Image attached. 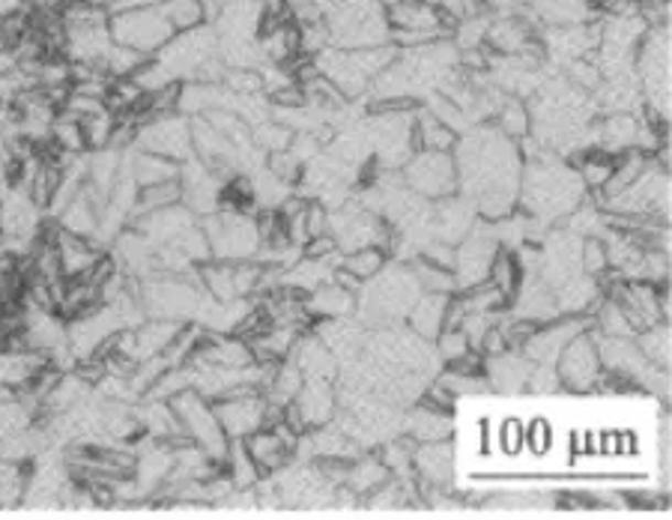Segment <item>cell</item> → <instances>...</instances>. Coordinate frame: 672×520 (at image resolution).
Wrapping results in <instances>:
<instances>
[{"mask_svg":"<svg viewBox=\"0 0 672 520\" xmlns=\"http://www.w3.org/2000/svg\"><path fill=\"white\" fill-rule=\"evenodd\" d=\"M452 156L457 192L476 207L478 219L499 221L518 209L523 153L497 126H478L457 136Z\"/></svg>","mask_w":672,"mask_h":520,"instance_id":"cell-1","label":"cell"},{"mask_svg":"<svg viewBox=\"0 0 672 520\" xmlns=\"http://www.w3.org/2000/svg\"><path fill=\"white\" fill-rule=\"evenodd\" d=\"M520 153L527 156V162L520 174L518 207L527 213L529 221H535V225L565 221L579 204H586L589 188L579 180L577 167L571 162H562L535 141L529 144V150L523 147Z\"/></svg>","mask_w":672,"mask_h":520,"instance_id":"cell-2","label":"cell"},{"mask_svg":"<svg viewBox=\"0 0 672 520\" xmlns=\"http://www.w3.org/2000/svg\"><path fill=\"white\" fill-rule=\"evenodd\" d=\"M174 82H221L225 63L218 57V36L213 24H200L192 31L174 33L153 54Z\"/></svg>","mask_w":672,"mask_h":520,"instance_id":"cell-3","label":"cell"},{"mask_svg":"<svg viewBox=\"0 0 672 520\" xmlns=\"http://www.w3.org/2000/svg\"><path fill=\"white\" fill-rule=\"evenodd\" d=\"M398 54V45H377V48H323L311 57L317 73L342 90L347 99L371 94V84L377 75L383 73Z\"/></svg>","mask_w":672,"mask_h":520,"instance_id":"cell-4","label":"cell"},{"mask_svg":"<svg viewBox=\"0 0 672 520\" xmlns=\"http://www.w3.org/2000/svg\"><path fill=\"white\" fill-rule=\"evenodd\" d=\"M323 28L335 48H377L392 42L383 0H342L323 15Z\"/></svg>","mask_w":672,"mask_h":520,"instance_id":"cell-5","label":"cell"},{"mask_svg":"<svg viewBox=\"0 0 672 520\" xmlns=\"http://www.w3.org/2000/svg\"><path fill=\"white\" fill-rule=\"evenodd\" d=\"M200 228L209 242L213 260H225V263L258 260L263 240H260L258 219H251V213L216 209L209 216H200Z\"/></svg>","mask_w":672,"mask_h":520,"instance_id":"cell-6","label":"cell"},{"mask_svg":"<svg viewBox=\"0 0 672 520\" xmlns=\"http://www.w3.org/2000/svg\"><path fill=\"white\" fill-rule=\"evenodd\" d=\"M171 407H174L180 427H183L188 443H195L209 461H216V464L225 467L230 437L225 434V427L218 425L213 401L200 396L197 389H183V392H176V396L171 398Z\"/></svg>","mask_w":672,"mask_h":520,"instance_id":"cell-7","label":"cell"},{"mask_svg":"<svg viewBox=\"0 0 672 520\" xmlns=\"http://www.w3.org/2000/svg\"><path fill=\"white\" fill-rule=\"evenodd\" d=\"M365 284H368V291L362 288L365 314H377V321L383 326L394 323L398 317H407V312L413 308V302L422 293L410 267H389V263Z\"/></svg>","mask_w":672,"mask_h":520,"instance_id":"cell-8","label":"cell"},{"mask_svg":"<svg viewBox=\"0 0 672 520\" xmlns=\"http://www.w3.org/2000/svg\"><path fill=\"white\" fill-rule=\"evenodd\" d=\"M403 186L424 201H440L457 192V165L448 150H415L401 167Z\"/></svg>","mask_w":672,"mask_h":520,"instance_id":"cell-9","label":"cell"},{"mask_svg":"<svg viewBox=\"0 0 672 520\" xmlns=\"http://www.w3.org/2000/svg\"><path fill=\"white\" fill-rule=\"evenodd\" d=\"M108 31H111V40H115L117 45L134 48V52L147 54V57H153V54L174 36V28L167 24L162 7L111 12Z\"/></svg>","mask_w":672,"mask_h":520,"instance_id":"cell-10","label":"cell"},{"mask_svg":"<svg viewBox=\"0 0 672 520\" xmlns=\"http://www.w3.org/2000/svg\"><path fill=\"white\" fill-rule=\"evenodd\" d=\"M138 150L147 153H159V156L174 159V162H186L195 156V147H192V120L180 111H167V115L147 117L144 123L138 126V136L134 144Z\"/></svg>","mask_w":672,"mask_h":520,"instance_id":"cell-11","label":"cell"},{"mask_svg":"<svg viewBox=\"0 0 672 520\" xmlns=\"http://www.w3.org/2000/svg\"><path fill=\"white\" fill-rule=\"evenodd\" d=\"M553 365H556L559 386H562L565 392H577V396L592 392V389H595V380H598L600 371H604L595 333L586 329V333L574 335V338L562 347V354L556 356V362Z\"/></svg>","mask_w":672,"mask_h":520,"instance_id":"cell-12","label":"cell"},{"mask_svg":"<svg viewBox=\"0 0 672 520\" xmlns=\"http://www.w3.org/2000/svg\"><path fill=\"white\" fill-rule=\"evenodd\" d=\"M200 288L218 302L249 300L260 291L263 267L258 260H242V263H225V260H207L197 267Z\"/></svg>","mask_w":672,"mask_h":520,"instance_id":"cell-13","label":"cell"},{"mask_svg":"<svg viewBox=\"0 0 672 520\" xmlns=\"http://www.w3.org/2000/svg\"><path fill=\"white\" fill-rule=\"evenodd\" d=\"M213 410H216L218 425L225 427L230 440H246L258 427L267 425L269 401L258 389H237L230 396L216 398Z\"/></svg>","mask_w":672,"mask_h":520,"instance_id":"cell-14","label":"cell"},{"mask_svg":"<svg viewBox=\"0 0 672 520\" xmlns=\"http://www.w3.org/2000/svg\"><path fill=\"white\" fill-rule=\"evenodd\" d=\"M497 249V234L487 228V225H481V219H478L476 228L469 230L464 240L455 246V267H452V272H455L457 279V291L476 288V284L487 281L490 260H494Z\"/></svg>","mask_w":672,"mask_h":520,"instance_id":"cell-15","label":"cell"},{"mask_svg":"<svg viewBox=\"0 0 672 520\" xmlns=\"http://www.w3.org/2000/svg\"><path fill=\"white\" fill-rule=\"evenodd\" d=\"M457 455L448 440H434V443H415L413 448V476L419 490H452L455 485Z\"/></svg>","mask_w":672,"mask_h":520,"instance_id":"cell-16","label":"cell"},{"mask_svg":"<svg viewBox=\"0 0 672 520\" xmlns=\"http://www.w3.org/2000/svg\"><path fill=\"white\" fill-rule=\"evenodd\" d=\"M221 183L225 180L218 177L213 167H207L197 156L186 159L180 165V188H183V198L180 204H186L197 219L200 216H209L221 207Z\"/></svg>","mask_w":672,"mask_h":520,"instance_id":"cell-17","label":"cell"},{"mask_svg":"<svg viewBox=\"0 0 672 520\" xmlns=\"http://www.w3.org/2000/svg\"><path fill=\"white\" fill-rule=\"evenodd\" d=\"M541 40L544 57H556V61H577V57H592L598 48V28L592 21L583 24H565V28H548Z\"/></svg>","mask_w":672,"mask_h":520,"instance_id":"cell-18","label":"cell"},{"mask_svg":"<svg viewBox=\"0 0 672 520\" xmlns=\"http://www.w3.org/2000/svg\"><path fill=\"white\" fill-rule=\"evenodd\" d=\"M54 249H57V260H61L63 279H84L96 267V260L105 254L102 246L96 240L61 228H57V237H54Z\"/></svg>","mask_w":672,"mask_h":520,"instance_id":"cell-19","label":"cell"},{"mask_svg":"<svg viewBox=\"0 0 672 520\" xmlns=\"http://www.w3.org/2000/svg\"><path fill=\"white\" fill-rule=\"evenodd\" d=\"M403 437H410L413 443H434V440H448L455 434V419L452 410L434 404H419L413 410H407V416L401 419Z\"/></svg>","mask_w":672,"mask_h":520,"instance_id":"cell-20","label":"cell"},{"mask_svg":"<svg viewBox=\"0 0 672 520\" xmlns=\"http://www.w3.org/2000/svg\"><path fill=\"white\" fill-rule=\"evenodd\" d=\"M529 371H532V362L520 350H502L499 356H487L485 359V375L487 383H490V392H506V396L523 392Z\"/></svg>","mask_w":672,"mask_h":520,"instance_id":"cell-21","label":"cell"},{"mask_svg":"<svg viewBox=\"0 0 672 520\" xmlns=\"http://www.w3.org/2000/svg\"><path fill=\"white\" fill-rule=\"evenodd\" d=\"M445 312H448V296L445 293H419L413 308L407 312L410 329L424 342H436L445 329Z\"/></svg>","mask_w":672,"mask_h":520,"instance_id":"cell-22","label":"cell"},{"mask_svg":"<svg viewBox=\"0 0 672 520\" xmlns=\"http://www.w3.org/2000/svg\"><path fill=\"white\" fill-rule=\"evenodd\" d=\"M99 201L94 198V192L84 183L66 207L57 213V228L69 230V234H78V237H96V228H99Z\"/></svg>","mask_w":672,"mask_h":520,"instance_id":"cell-23","label":"cell"},{"mask_svg":"<svg viewBox=\"0 0 672 520\" xmlns=\"http://www.w3.org/2000/svg\"><path fill=\"white\" fill-rule=\"evenodd\" d=\"M359 312V296L338 288L335 281H326L321 288H314L305 300V314L308 317H350Z\"/></svg>","mask_w":672,"mask_h":520,"instance_id":"cell-24","label":"cell"},{"mask_svg":"<svg viewBox=\"0 0 672 520\" xmlns=\"http://www.w3.org/2000/svg\"><path fill=\"white\" fill-rule=\"evenodd\" d=\"M532 15L541 28H565L592 21L595 12L586 0H532Z\"/></svg>","mask_w":672,"mask_h":520,"instance_id":"cell-25","label":"cell"},{"mask_svg":"<svg viewBox=\"0 0 672 520\" xmlns=\"http://www.w3.org/2000/svg\"><path fill=\"white\" fill-rule=\"evenodd\" d=\"M487 281H490V284L502 293L506 305L514 302V296H518V291H520V284H523V267H520V260H518V254H514V249L499 246L497 254H494V260H490Z\"/></svg>","mask_w":672,"mask_h":520,"instance_id":"cell-26","label":"cell"},{"mask_svg":"<svg viewBox=\"0 0 672 520\" xmlns=\"http://www.w3.org/2000/svg\"><path fill=\"white\" fill-rule=\"evenodd\" d=\"M126 162H129V171H132V177H134V183H138V188L180 177V162L159 156V153L134 150L132 156H126Z\"/></svg>","mask_w":672,"mask_h":520,"instance_id":"cell-27","label":"cell"},{"mask_svg":"<svg viewBox=\"0 0 672 520\" xmlns=\"http://www.w3.org/2000/svg\"><path fill=\"white\" fill-rule=\"evenodd\" d=\"M31 461L0 458V509H19L31 485Z\"/></svg>","mask_w":672,"mask_h":520,"instance_id":"cell-28","label":"cell"},{"mask_svg":"<svg viewBox=\"0 0 672 520\" xmlns=\"http://www.w3.org/2000/svg\"><path fill=\"white\" fill-rule=\"evenodd\" d=\"M457 132L452 126H445L440 117H434L427 108L415 115V150H455Z\"/></svg>","mask_w":672,"mask_h":520,"instance_id":"cell-29","label":"cell"},{"mask_svg":"<svg viewBox=\"0 0 672 520\" xmlns=\"http://www.w3.org/2000/svg\"><path fill=\"white\" fill-rule=\"evenodd\" d=\"M225 476L234 488H254L263 476H260L258 464L246 448V440H230L228 455H225Z\"/></svg>","mask_w":672,"mask_h":520,"instance_id":"cell-30","label":"cell"},{"mask_svg":"<svg viewBox=\"0 0 672 520\" xmlns=\"http://www.w3.org/2000/svg\"><path fill=\"white\" fill-rule=\"evenodd\" d=\"M497 129L502 136H508L511 141L518 138H529V129H532V117H529V105L520 99V96H506L502 102L497 105Z\"/></svg>","mask_w":672,"mask_h":520,"instance_id":"cell-31","label":"cell"},{"mask_svg":"<svg viewBox=\"0 0 672 520\" xmlns=\"http://www.w3.org/2000/svg\"><path fill=\"white\" fill-rule=\"evenodd\" d=\"M183 198V188H180V177L165 180V183H153V186L138 188V198H134V213L132 219L144 216V213H155V209H165L180 204Z\"/></svg>","mask_w":672,"mask_h":520,"instance_id":"cell-32","label":"cell"},{"mask_svg":"<svg viewBox=\"0 0 672 520\" xmlns=\"http://www.w3.org/2000/svg\"><path fill=\"white\" fill-rule=\"evenodd\" d=\"M633 342H637V347H640L649 362L670 371V321L646 326V329L633 335Z\"/></svg>","mask_w":672,"mask_h":520,"instance_id":"cell-33","label":"cell"},{"mask_svg":"<svg viewBox=\"0 0 672 520\" xmlns=\"http://www.w3.org/2000/svg\"><path fill=\"white\" fill-rule=\"evenodd\" d=\"M159 7L165 12L167 24L174 28V33H183V31H192V28H200V24H209L204 0H165V3H159Z\"/></svg>","mask_w":672,"mask_h":520,"instance_id":"cell-34","label":"cell"},{"mask_svg":"<svg viewBox=\"0 0 672 520\" xmlns=\"http://www.w3.org/2000/svg\"><path fill=\"white\" fill-rule=\"evenodd\" d=\"M48 141H52L57 150H63L66 156H84V153H87V141H84L82 123H78L75 117L63 115V111H57V117L52 120Z\"/></svg>","mask_w":672,"mask_h":520,"instance_id":"cell-35","label":"cell"},{"mask_svg":"<svg viewBox=\"0 0 672 520\" xmlns=\"http://www.w3.org/2000/svg\"><path fill=\"white\" fill-rule=\"evenodd\" d=\"M386 263H389V251H386L383 246H365V249L347 251V254L338 260V267H344L347 272H353V275H356L359 281L373 279L377 272L383 270Z\"/></svg>","mask_w":672,"mask_h":520,"instance_id":"cell-36","label":"cell"},{"mask_svg":"<svg viewBox=\"0 0 672 520\" xmlns=\"http://www.w3.org/2000/svg\"><path fill=\"white\" fill-rule=\"evenodd\" d=\"M410 270H413L422 293H445V296L457 293L455 272L445 270V267H436V263H431V260L415 258L413 263H410Z\"/></svg>","mask_w":672,"mask_h":520,"instance_id":"cell-37","label":"cell"},{"mask_svg":"<svg viewBox=\"0 0 672 520\" xmlns=\"http://www.w3.org/2000/svg\"><path fill=\"white\" fill-rule=\"evenodd\" d=\"M84 129V141H87V150H102V147L111 144L115 138V126H117V115L108 111V108H99L94 115H87L78 120Z\"/></svg>","mask_w":672,"mask_h":520,"instance_id":"cell-38","label":"cell"},{"mask_svg":"<svg viewBox=\"0 0 672 520\" xmlns=\"http://www.w3.org/2000/svg\"><path fill=\"white\" fill-rule=\"evenodd\" d=\"M31 33V7L0 15V52H15Z\"/></svg>","mask_w":672,"mask_h":520,"instance_id":"cell-39","label":"cell"},{"mask_svg":"<svg viewBox=\"0 0 672 520\" xmlns=\"http://www.w3.org/2000/svg\"><path fill=\"white\" fill-rule=\"evenodd\" d=\"M147 61V54L134 52V48H126V45H111L108 54L102 57V73L108 78H129L134 75V69Z\"/></svg>","mask_w":672,"mask_h":520,"instance_id":"cell-40","label":"cell"},{"mask_svg":"<svg viewBox=\"0 0 672 520\" xmlns=\"http://www.w3.org/2000/svg\"><path fill=\"white\" fill-rule=\"evenodd\" d=\"M579 270L586 272V275H592V279H598L600 272L610 270L607 249H604V240H600L598 234L583 237V246H579Z\"/></svg>","mask_w":672,"mask_h":520,"instance_id":"cell-41","label":"cell"},{"mask_svg":"<svg viewBox=\"0 0 672 520\" xmlns=\"http://www.w3.org/2000/svg\"><path fill=\"white\" fill-rule=\"evenodd\" d=\"M434 347H436V356H440L445 365L457 362L460 356H466L473 350V344H469V338H466V333L460 326H445L443 333H440V338L434 342Z\"/></svg>","mask_w":672,"mask_h":520,"instance_id":"cell-42","label":"cell"},{"mask_svg":"<svg viewBox=\"0 0 672 520\" xmlns=\"http://www.w3.org/2000/svg\"><path fill=\"white\" fill-rule=\"evenodd\" d=\"M436 7H440V12H443V19L448 28H455L457 21L476 19V15L487 12L485 0H440Z\"/></svg>","mask_w":672,"mask_h":520,"instance_id":"cell-43","label":"cell"},{"mask_svg":"<svg viewBox=\"0 0 672 520\" xmlns=\"http://www.w3.org/2000/svg\"><path fill=\"white\" fill-rule=\"evenodd\" d=\"M165 0H108L105 7L108 12H123V10H144V7H159Z\"/></svg>","mask_w":672,"mask_h":520,"instance_id":"cell-44","label":"cell"},{"mask_svg":"<svg viewBox=\"0 0 672 520\" xmlns=\"http://www.w3.org/2000/svg\"><path fill=\"white\" fill-rule=\"evenodd\" d=\"M21 7H28V0H0V15L21 10Z\"/></svg>","mask_w":672,"mask_h":520,"instance_id":"cell-45","label":"cell"},{"mask_svg":"<svg viewBox=\"0 0 672 520\" xmlns=\"http://www.w3.org/2000/svg\"><path fill=\"white\" fill-rule=\"evenodd\" d=\"M7 144H10V136H7V123L0 120V162L7 159Z\"/></svg>","mask_w":672,"mask_h":520,"instance_id":"cell-46","label":"cell"},{"mask_svg":"<svg viewBox=\"0 0 672 520\" xmlns=\"http://www.w3.org/2000/svg\"><path fill=\"white\" fill-rule=\"evenodd\" d=\"M633 3H642V0H633Z\"/></svg>","mask_w":672,"mask_h":520,"instance_id":"cell-47","label":"cell"}]
</instances>
